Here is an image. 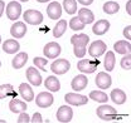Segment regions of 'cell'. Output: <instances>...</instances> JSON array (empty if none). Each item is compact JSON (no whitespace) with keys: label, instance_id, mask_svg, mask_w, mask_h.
Segmentation results:
<instances>
[{"label":"cell","instance_id":"6da1fadb","mask_svg":"<svg viewBox=\"0 0 131 123\" xmlns=\"http://www.w3.org/2000/svg\"><path fill=\"white\" fill-rule=\"evenodd\" d=\"M96 114L100 119L105 121V122H110V121H114L117 117V112L112 106H108V104H102L96 109Z\"/></svg>","mask_w":131,"mask_h":123},{"label":"cell","instance_id":"7a4b0ae2","mask_svg":"<svg viewBox=\"0 0 131 123\" xmlns=\"http://www.w3.org/2000/svg\"><path fill=\"white\" fill-rule=\"evenodd\" d=\"M23 19L25 20V23L30 24V25H39L43 23V14L39 10H25L23 14Z\"/></svg>","mask_w":131,"mask_h":123},{"label":"cell","instance_id":"3957f363","mask_svg":"<svg viewBox=\"0 0 131 123\" xmlns=\"http://www.w3.org/2000/svg\"><path fill=\"white\" fill-rule=\"evenodd\" d=\"M100 61L96 60H90V59H81L77 63V68L81 73H86V74H92L96 72V68L98 67Z\"/></svg>","mask_w":131,"mask_h":123},{"label":"cell","instance_id":"277c9868","mask_svg":"<svg viewBox=\"0 0 131 123\" xmlns=\"http://www.w3.org/2000/svg\"><path fill=\"white\" fill-rule=\"evenodd\" d=\"M69 68H71V63L67 59H56L50 65V70L57 76L66 74L69 70Z\"/></svg>","mask_w":131,"mask_h":123},{"label":"cell","instance_id":"5b68a950","mask_svg":"<svg viewBox=\"0 0 131 123\" xmlns=\"http://www.w3.org/2000/svg\"><path fill=\"white\" fill-rule=\"evenodd\" d=\"M64 99L66 102L71 106H84L88 103V98L86 95H82V94H77L74 92H71V93H67L64 95Z\"/></svg>","mask_w":131,"mask_h":123},{"label":"cell","instance_id":"8992f818","mask_svg":"<svg viewBox=\"0 0 131 123\" xmlns=\"http://www.w3.org/2000/svg\"><path fill=\"white\" fill-rule=\"evenodd\" d=\"M54 98L53 94L49 92H40L35 97V103L39 108H48L53 104Z\"/></svg>","mask_w":131,"mask_h":123},{"label":"cell","instance_id":"52a82bcc","mask_svg":"<svg viewBox=\"0 0 131 123\" xmlns=\"http://www.w3.org/2000/svg\"><path fill=\"white\" fill-rule=\"evenodd\" d=\"M61 52H62L61 45L56 42H50L48 44H46V46L43 48V53H44L46 58H48V59H56L61 54Z\"/></svg>","mask_w":131,"mask_h":123},{"label":"cell","instance_id":"ba28073f","mask_svg":"<svg viewBox=\"0 0 131 123\" xmlns=\"http://www.w3.org/2000/svg\"><path fill=\"white\" fill-rule=\"evenodd\" d=\"M106 49H107V45H106L105 42L96 40V42H93V43L90 45V48H88V54H90L92 58H98V57H101V55L106 52Z\"/></svg>","mask_w":131,"mask_h":123},{"label":"cell","instance_id":"9c48e42d","mask_svg":"<svg viewBox=\"0 0 131 123\" xmlns=\"http://www.w3.org/2000/svg\"><path fill=\"white\" fill-rule=\"evenodd\" d=\"M21 15V5L18 1H10L6 6V16L9 20H14L19 19V16Z\"/></svg>","mask_w":131,"mask_h":123},{"label":"cell","instance_id":"30bf717a","mask_svg":"<svg viewBox=\"0 0 131 123\" xmlns=\"http://www.w3.org/2000/svg\"><path fill=\"white\" fill-rule=\"evenodd\" d=\"M95 83L100 89H108L112 84V79L111 76L107 74L106 72H100L95 78Z\"/></svg>","mask_w":131,"mask_h":123},{"label":"cell","instance_id":"8fae6325","mask_svg":"<svg viewBox=\"0 0 131 123\" xmlns=\"http://www.w3.org/2000/svg\"><path fill=\"white\" fill-rule=\"evenodd\" d=\"M73 118V110L72 108L68 106H61L57 110V119L58 122L62 123H68L72 121Z\"/></svg>","mask_w":131,"mask_h":123},{"label":"cell","instance_id":"7c38bea8","mask_svg":"<svg viewBox=\"0 0 131 123\" xmlns=\"http://www.w3.org/2000/svg\"><path fill=\"white\" fill-rule=\"evenodd\" d=\"M27 29L28 28H27V25L23 21H15L12 25V28H10V34H12L13 38L20 39V38H23L27 34Z\"/></svg>","mask_w":131,"mask_h":123},{"label":"cell","instance_id":"4fadbf2b","mask_svg":"<svg viewBox=\"0 0 131 123\" xmlns=\"http://www.w3.org/2000/svg\"><path fill=\"white\" fill-rule=\"evenodd\" d=\"M87 84H88V78L84 74H80V76H76L72 79L71 87L74 92H80V91H83L87 87Z\"/></svg>","mask_w":131,"mask_h":123},{"label":"cell","instance_id":"5bb4252c","mask_svg":"<svg viewBox=\"0 0 131 123\" xmlns=\"http://www.w3.org/2000/svg\"><path fill=\"white\" fill-rule=\"evenodd\" d=\"M47 14L52 20H57L62 16V5L58 1H52L47 8Z\"/></svg>","mask_w":131,"mask_h":123},{"label":"cell","instance_id":"9a60e30c","mask_svg":"<svg viewBox=\"0 0 131 123\" xmlns=\"http://www.w3.org/2000/svg\"><path fill=\"white\" fill-rule=\"evenodd\" d=\"M27 78H28V82H29L32 85H35V87H39V85L43 83L40 73H39L34 67H30V68L27 69Z\"/></svg>","mask_w":131,"mask_h":123},{"label":"cell","instance_id":"2e32d148","mask_svg":"<svg viewBox=\"0 0 131 123\" xmlns=\"http://www.w3.org/2000/svg\"><path fill=\"white\" fill-rule=\"evenodd\" d=\"M110 29V21L106 20V19H101L96 21V24H93L92 27V31L95 35H103L106 34L107 31Z\"/></svg>","mask_w":131,"mask_h":123},{"label":"cell","instance_id":"e0dca14e","mask_svg":"<svg viewBox=\"0 0 131 123\" xmlns=\"http://www.w3.org/2000/svg\"><path fill=\"white\" fill-rule=\"evenodd\" d=\"M19 94L21 95L23 99H25V102H32L34 99V92L32 87L27 83H21L19 85Z\"/></svg>","mask_w":131,"mask_h":123},{"label":"cell","instance_id":"ac0fdd59","mask_svg":"<svg viewBox=\"0 0 131 123\" xmlns=\"http://www.w3.org/2000/svg\"><path fill=\"white\" fill-rule=\"evenodd\" d=\"M19 49H20V44L15 39H8L3 43V50L6 54H15L16 52H19Z\"/></svg>","mask_w":131,"mask_h":123},{"label":"cell","instance_id":"d6986e66","mask_svg":"<svg viewBox=\"0 0 131 123\" xmlns=\"http://www.w3.org/2000/svg\"><path fill=\"white\" fill-rule=\"evenodd\" d=\"M27 61H28V54L25 52H20L13 58L12 65H13L14 69H21L27 64Z\"/></svg>","mask_w":131,"mask_h":123},{"label":"cell","instance_id":"ffe728a7","mask_svg":"<svg viewBox=\"0 0 131 123\" xmlns=\"http://www.w3.org/2000/svg\"><path fill=\"white\" fill-rule=\"evenodd\" d=\"M9 109L13 112V113H20V112H25L27 110V103L20 101V99H16V97H14L10 103H9Z\"/></svg>","mask_w":131,"mask_h":123},{"label":"cell","instance_id":"44dd1931","mask_svg":"<svg viewBox=\"0 0 131 123\" xmlns=\"http://www.w3.org/2000/svg\"><path fill=\"white\" fill-rule=\"evenodd\" d=\"M114 49L118 54H129L131 52V44L129 40H118L114 44Z\"/></svg>","mask_w":131,"mask_h":123},{"label":"cell","instance_id":"7402d4cb","mask_svg":"<svg viewBox=\"0 0 131 123\" xmlns=\"http://www.w3.org/2000/svg\"><path fill=\"white\" fill-rule=\"evenodd\" d=\"M110 97H111V101H112L114 103H116V104H124V103L126 102V99H127L126 93L124 92L122 89H118V88L112 89Z\"/></svg>","mask_w":131,"mask_h":123},{"label":"cell","instance_id":"603a6c76","mask_svg":"<svg viewBox=\"0 0 131 123\" xmlns=\"http://www.w3.org/2000/svg\"><path fill=\"white\" fill-rule=\"evenodd\" d=\"M44 85L49 92H58L61 89V82L54 76H50V77L47 78L46 82H44Z\"/></svg>","mask_w":131,"mask_h":123},{"label":"cell","instance_id":"cb8c5ba5","mask_svg":"<svg viewBox=\"0 0 131 123\" xmlns=\"http://www.w3.org/2000/svg\"><path fill=\"white\" fill-rule=\"evenodd\" d=\"M78 19L81 20L83 24H91V23H93V20H95V15H93V13L90 10V9H86V8H83V9H80V11H78Z\"/></svg>","mask_w":131,"mask_h":123},{"label":"cell","instance_id":"d4e9b609","mask_svg":"<svg viewBox=\"0 0 131 123\" xmlns=\"http://www.w3.org/2000/svg\"><path fill=\"white\" fill-rule=\"evenodd\" d=\"M14 97H16V93L12 84H1L0 85V99L14 98Z\"/></svg>","mask_w":131,"mask_h":123},{"label":"cell","instance_id":"484cf974","mask_svg":"<svg viewBox=\"0 0 131 123\" xmlns=\"http://www.w3.org/2000/svg\"><path fill=\"white\" fill-rule=\"evenodd\" d=\"M115 63H116V58H115V53L112 50H108L106 53V58L103 60V67L107 72H111L115 69Z\"/></svg>","mask_w":131,"mask_h":123},{"label":"cell","instance_id":"4316f807","mask_svg":"<svg viewBox=\"0 0 131 123\" xmlns=\"http://www.w3.org/2000/svg\"><path fill=\"white\" fill-rule=\"evenodd\" d=\"M90 42V36L87 34H74L71 38V43L72 45H86Z\"/></svg>","mask_w":131,"mask_h":123},{"label":"cell","instance_id":"83f0119b","mask_svg":"<svg viewBox=\"0 0 131 123\" xmlns=\"http://www.w3.org/2000/svg\"><path fill=\"white\" fill-rule=\"evenodd\" d=\"M67 25H68V24H67V21H66L64 19H61V20L56 24V27L53 28V36H54V38H61L66 33Z\"/></svg>","mask_w":131,"mask_h":123},{"label":"cell","instance_id":"f1b7e54d","mask_svg":"<svg viewBox=\"0 0 131 123\" xmlns=\"http://www.w3.org/2000/svg\"><path fill=\"white\" fill-rule=\"evenodd\" d=\"M90 99L98 102V103H106L108 101V95L102 91H92L90 93Z\"/></svg>","mask_w":131,"mask_h":123},{"label":"cell","instance_id":"f546056e","mask_svg":"<svg viewBox=\"0 0 131 123\" xmlns=\"http://www.w3.org/2000/svg\"><path fill=\"white\" fill-rule=\"evenodd\" d=\"M63 9L66 10L67 14L73 15L77 11V1L76 0H63Z\"/></svg>","mask_w":131,"mask_h":123},{"label":"cell","instance_id":"4dcf8cb0","mask_svg":"<svg viewBox=\"0 0 131 123\" xmlns=\"http://www.w3.org/2000/svg\"><path fill=\"white\" fill-rule=\"evenodd\" d=\"M118 10H120V5L116 1H107L103 4V11L106 14L112 15V14H116Z\"/></svg>","mask_w":131,"mask_h":123},{"label":"cell","instance_id":"1f68e13d","mask_svg":"<svg viewBox=\"0 0 131 123\" xmlns=\"http://www.w3.org/2000/svg\"><path fill=\"white\" fill-rule=\"evenodd\" d=\"M84 27H86V24H83L81 20L78 19V16H73L71 20H69V28L72 29V30L77 31V30H82V29H84Z\"/></svg>","mask_w":131,"mask_h":123},{"label":"cell","instance_id":"d6a6232c","mask_svg":"<svg viewBox=\"0 0 131 123\" xmlns=\"http://www.w3.org/2000/svg\"><path fill=\"white\" fill-rule=\"evenodd\" d=\"M33 63H34V65L38 68V69H40V70H47L46 69V65H47V63H48V59H46V58H42V57H35L34 59H33Z\"/></svg>","mask_w":131,"mask_h":123},{"label":"cell","instance_id":"836d02e7","mask_svg":"<svg viewBox=\"0 0 131 123\" xmlns=\"http://www.w3.org/2000/svg\"><path fill=\"white\" fill-rule=\"evenodd\" d=\"M120 65H121L122 69H125V70H130L131 69V55H130V53H129V54H125V57L120 60Z\"/></svg>","mask_w":131,"mask_h":123},{"label":"cell","instance_id":"e575fe53","mask_svg":"<svg viewBox=\"0 0 131 123\" xmlns=\"http://www.w3.org/2000/svg\"><path fill=\"white\" fill-rule=\"evenodd\" d=\"M73 53L77 58H83L86 55V45H73Z\"/></svg>","mask_w":131,"mask_h":123},{"label":"cell","instance_id":"d590c367","mask_svg":"<svg viewBox=\"0 0 131 123\" xmlns=\"http://www.w3.org/2000/svg\"><path fill=\"white\" fill-rule=\"evenodd\" d=\"M18 123H29L30 122V117L28 116V113H25V112H20V116H19V118H18Z\"/></svg>","mask_w":131,"mask_h":123},{"label":"cell","instance_id":"8d00e7d4","mask_svg":"<svg viewBox=\"0 0 131 123\" xmlns=\"http://www.w3.org/2000/svg\"><path fill=\"white\" fill-rule=\"evenodd\" d=\"M30 122H33V123H42L43 122L42 114H40L39 112H35V113L33 114V118L30 119Z\"/></svg>","mask_w":131,"mask_h":123},{"label":"cell","instance_id":"74e56055","mask_svg":"<svg viewBox=\"0 0 131 123\" xmlns=\"http://www.w3.org/2000/svg\"><path fill=\"white\" fill-rule=\"evenodd\" d=\"M124 36H125L127 40L131 39V25H127V27L124 29Z\"/></svg>","mask_w":131,"mask_h":123},{"label":"cell","instance_id":"f35d334b","mask_svg":"<svg viewBox=\"0 0 131 123\" xmlns=\"http://www.w3.org/2000/svg\"><path fill=\"white\" fill-rule=\"evenodd\" d=\"M78 3H81L82 5H84V6H87V5H91L92 3H93V0H77Z\"/></svg>","mask_w":131,"mask_h":123},{"label":"cell","instance_id":"ab89813d","mask_svg":"<svg viewBox=\"0 0 131 123\" xmlns=\"http://www.w3.org/2000/svg\"><path fill=\"white\" fill-rule=\"evenodd\" d=\"M4 9H5V3L3 0H0V18L4 14Z\"/></svg>","mask_w":131,"mask_h":123},{"label":"cell","instance_id":"60d3db41","mask_svg":"<svg viewBox=\"0 0 131 123\" xmlns=\"http://www.w3.org/2000/svg\"><path fill=\"white\" fill-rule=\"evenodd\" d=\"M130 5H131V1H130V0H129V1H127V4H126V11H127V14H129V15H130V14H131Z\"/></svg>","mask_w":131,"mask_h":123},{"label":"cell","instance_id":"b9f144b4","mask_svg":"<svg viewBox=\"0 0 131 123\" xmlns=\"http://www.w3.org/2000/svg\"><path fill=\"white\" fill-rule=\"evenodd\" d=\"M38 3H47V1H49V0H37Z\"/></svg>","mask_w":131,"mask_h":123},{"label":"cell","instance_id":"7bdbcfd3","mask_svg":"<svg viewBox=\"0 0 131 123\" xmlns=\"http://www.w3.org/2000/svg\"><path fill=\"white\" fill-rule=\"evenodd\" d=\"M19 1H21V3H27V1H29V0H19Z\"/></svg>","mask_w":131,"mask_h":123},{"label":"cell","instance_id":"ee69618b","mask_svg":"<svg viewBox=\"0 0 131 123\" xmlns=\"http://www.w3.org/2000/svg\"><path fill=\"white\" fill-rule=\"evenodd\" d=\"M0 44H1V35H0Z\"/></svg>","mask_w":131,"mask_h":123},{"label":"cell","instance_id":"f6af8a7d","mask_svg":"<svg viewBox=\"0 0 131 123\" xmlns=\"http://www.w3.org/2000/svg\"><path fill=\"white\" fill-rule=\"evenodd\" d=\"M0 68H1V61H0Z\"/></svg>","mask_w":131,"mask_h":123}]
</instances>
